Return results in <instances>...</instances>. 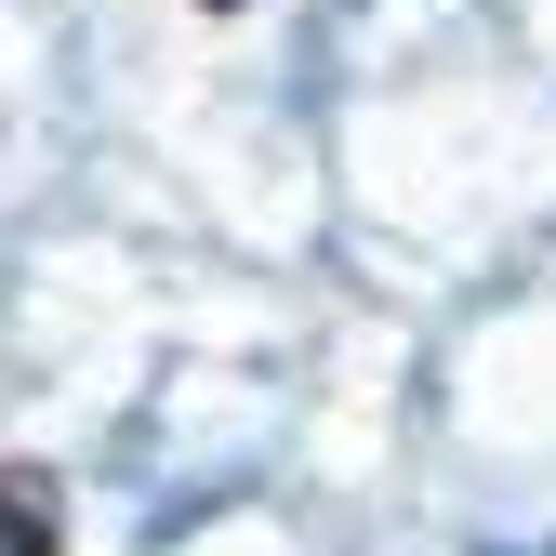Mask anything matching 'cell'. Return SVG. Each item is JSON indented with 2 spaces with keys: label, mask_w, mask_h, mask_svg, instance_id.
<instances>
[{
  "label": "cell",
  "mask_w": 556,
  "mask_h": 556,
  "mask_svg": "<svg viewBox=\"0 0 556 556\" xmlns=\"http://www.w3.org/2000/svg\"><path fill=\"white\" fill-rule=\"evenodd\" d=\"M14 556H66V543H53V477H40V464H14Z\"/></svg>",
  "instance_id": "1"
},
{
  "label": "cell",
  "mask_w": 556,
  "mask_h": 556,
  "mask_svg": "<svg viewBox=\"0 0 556 556\" xmlns=\"http://www.w3.org/2000/svg\"><path fill=\"white\" fill-rule=\"evenodd\" d=\"M213 14H226V0H213Z\"/></svg>",
  "instance_id": "2"
}]
</instances>
